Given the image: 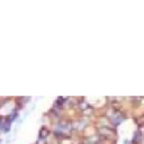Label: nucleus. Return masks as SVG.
<instances>
[{"label": "nucleus", "mask_w": 144, "mask_h": 144, "mask_svg": "<svg viewBox=\"0 0 144 144\" xmlns=\"http://www.w3.org/2000/svg\"><path fill=\"white\" fill-rule=\"evenodd\" d=\"M99 134L102 135V136H105V137L111 138V137H114L115 133L111 131V130H109L108 127H100L99 128Z\"/></svg>", "instance_id": "obj_1"}, {"label": "nucleus", "mask_w": 144, "mask_h": 144, "mask_svg": "<svg viewBox=\"0 0 144 144\" xmlns=\"http://www.w3.org/2000/svg\"><path fill=\"white\" fill-rule=\"evenodd\" d=\"M47 135H49V131H47L45 127L41 128V132H39V136H41L42 138H45Z\"/></svg>", "instance_id": "obj_2"}]
</instances>
